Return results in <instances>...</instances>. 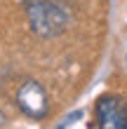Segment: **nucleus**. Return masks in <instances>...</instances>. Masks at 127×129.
I'll list each match as a JSON object with an SVG mask.
<instances>
[{
    "instance_id": "f257e3e1",
    "label": "nucleus",
    "mask_w": 127,
    "mask_h": 129,
    "mask_svg": "<svg viewBox=\"0 0 127 129\" xmlns=\"http://www.w3.org/2000/svg\"><path fill=\"white\" fill-rule=\"evenodd\" d=\"M26 17H28V26L31 31L45 38V40H52V38L61 35L68 26V14L61 5L52 3V0H28L26 3Z\"/></svg>"
},
{
    "instance_id": "f03ea898",
    "label": "nucleus",
    "mask_w": 127,
    "mask_h": 129,
    "mask_svg": "<svg viewBox=\"0 0 127 129\" xmlns=\"http://www.w3.org/2000/svg\"><path fill=\"white\" fill-rule=\"evenodd\" d=\"M17 106L19 110L28 115L31 120H45L49 113V101L47 92L38 80H26L21 82V87L17 89Z\"/></svg>"
},
{
    "instance_id": "7ed1b4c3",
    "label": "nucleus",
    "mask_w": 127,
    "mask_h": 129,
    "mask_svg": "<svg viewBox=\"0 0 127 129\" xmlns=\"http://www.w3.org/2000/svg\"><path fill=\"white\" fill-rule=\"evenodd\" d=\"M99 129H127V103L115 94H104L94 106Z\"/></svg>"
},
{
    "instance_id": "20e7f679",
    "label": "nucleus",
    "mask_w": 127,
    "mask_h": 129,
    "mask_svg": "<svg viewBox=\"0 0 127 129\" xmlns=\"http://www.w3.org/2000/svg\"><path fill=\"white\" fill-rule=\"evenodd\" d=\"M80 117H83V110H75V113H68V115L64 117V122H59V124H57V129H66L68 124H73V122H78Z\"/></svg>"
},
{
    "instance_id": "39448f33",
    "label": "nucleus",
    "mask_w": 127,
    "mask_h": 129,
    "mask_svg": "<svg viewBox=\"0 0 127 129\" xmlns=\"http://www.w3.org/2000/svg\"><path fill=\"white\" fill-rule=\"evenodd\" d=\"M3 124H5V115L0 113V127H3Z\"/></svg>"
},
{
    "instance_id": "423d86ee",
    "label": "nucleus",
    "mask_w": 127,
    "mask_h": 129,
    "mask_svg": "<svg viewBox=\"0 0 127 129\" xmlns=\"http://www.w3.org/2000/svg\"><path fill=\"white\" fill-rule=\"evenodd\" d=\"M125 68H127V54H125Z\"/></svg>"
}]
</instances>
